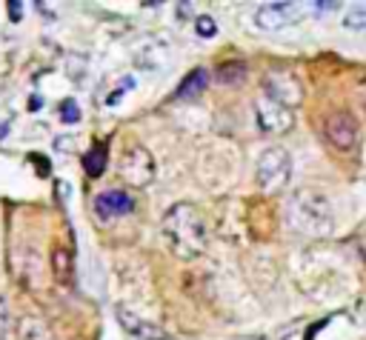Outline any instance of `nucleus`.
Wrapping results in <instances>:
<instances>
[{
  "mask_svg": "<svg viewBox=\"0 0 366 340\" xmlns=\"http://www.w3.org/2000/svg\"><path fill=\"white\" fill-rule=\"evenodd\" d=\"M6 320H9V309H6V300L0 297V334H3V329H6Z\"/></svg>",
  "mask_w": 366,
  "mask_h": 340,
  "instance_id": "6ab92c4d",
  "label": "nucleus"
},
{
  "mask_svg": "<svg viewBox=\"0 0 366 340\" xmlns=\"http://www.w3.org/2000/svg\"><path fill=\"white\" fill-rule=\"evenodd\" d=\"M323 134H326V140H329L335 149H343V151H346V149H352L355 140H357V123H355V117H352L349 111H335V114L326 117Z\"/></svg>",
  "mask_w": 366,
  "mask_h": 340,
  "instance_id": "6e6552de",
  "label": "nucleus"
},
{
  "mask_svg": "<svg viewBox=\"0 0 366 340\" xmlns=\"http://www.w3.org/2000/svg\"><path fill=\"white\" fill-rule=\"evenodd\" d=\"M254 117H257L260 131H266V134H286L295 126V111L269 97L254 100Z\"/></svg>",
  "mask_w": 366,
  "mask_h": 340,
  "instance_id": "0eeeda50",
  "label": "nucleus"
},
{
  "mask_svg": "<svg viewBox=\"0 0 366 340\" xmlns=\"http://www.w3.org/2000/svg\"><path fill=\"white\" fill-rule=\"evenodd\" d=\"M114 314H117L120 326H123L129 334L140 337V340H163V337H166V334H163V329H160L157 323L146 320L143 314L132 311V309H129V306H123V303H117V306H114Z\"/></svg>",
  "mask_w": 366,
  "mask_h": 340,
  "instance_id": "9d476101",
  "label": "nucleus"
},
{
  "mask_svg": "<svg viewBox=\"0 0 366 340\" xmlns=\"http://www.w3.org/2000/svg\"><path fill=\"white\" fill-rule=\"evenodd\" d=\"M83 166H86L89 174L97 177V174L106 169V143H94V146L89 149V154L83 157Z\"/></svg>",
  "mask_w": 366,
  "mask_h": 340,
  "instance_id": "2eb2a0df",
  "label": "nucleus"
},
{
  "mask_svg": "<svg viewBox=\"0 0 366 340\" xmlns=\"http://www.w3.org/2000/svg\"><path fill=\"white\" fill-rule=\"evenodd\" d=\"M206 83H209L206 69H194V71H189V74L180 80V86H177V97H194V94H200V91L206 89Z\"/></svg>",
  "mask_w": 366,
  "mask_h": 340,
  "instance_id": "9b49d317",
  "label": "nucleus"
},
{
  "mask_svg": "<svg viewBox=\"0 0 366 340\" xmlns=\"http://www.w3.org/2000/svg\"><path fill=\"white\" fill-rule=\"evenodd\" d=\"M120 177L129 186H137V189L149 186L154 180V160H152V154L143 146H129L120 154Z\"/></svg>",
  "mask_w": 366,
  "mask_h": 340,
  "instance_id": "39448f33",
  "label": "nucleus"
},
{
  "mask_svg": "<svg viewBox=\"0 0 366 340\" xmlns=\"http://www.w3.org/2000/svg\"><path fill=\"white\" fill-rule=\"evenodd\" d=\"M163 240L172 249L174 257L180 260H194L203 254L206 243H209V229L203 214L192 206V203H174L160 223Z\"/></svg>",
  "mask_w": 366,
  "mask_h": 340,
  "instance_id": "f257e3e1",
  "label": "nucleus"
},
{
  "mask_svg": "<svg viewBox=\"0 0 366 340\" xmlns=\"http://www.w3.org/2000/svg\"><path fill=\"white\" fill-rule=\"evenodd\" d=\"M303 6L300 3H263L254 11V26L263 31H280L300 20Z\"/></svg>",
  "mask_w": 366,
  "mask_h": 340,
  "instance_id": "423d86ee",
  "label": "nucleus"
},
{
  "mask_svg": "<svg viewBox=\"0 0 366 340\" xmlns=\"http://www.w3.org/2000/svg\"><path fill=\"white\" fill-rule=\"evenodd\" d=\"M129 211H134V200L123 189H106L94 197V214L100 220H114V217H123Z\"/></svg>",
  "mask_w": 366,
  "mask_h": 340,
  "instance_id": "1a4fd4ad",
  "label": "nucleus"
},
{
  "mask_svg": "<svg viewBox=\"0 0 366 340\" xmlns=\"http://www.w3.org/2000/svg\"><path fill=\"white\" fill-rule=\"evenodd\" d=\"M343 26L349 31H363L366 29V6H355L343 14Z\"/></svg>",
  "mask_w": 366,
  "mask_h": 340,
  "instance_id": "dca6fc26",
  "label": "nucleus"
},
{
  "mask_svg": "<svg viewBox=\"0 0 366 340\" xmlns=\"http://www.w3.org/2000/svg\"><path fill=\"white\" fill-rule=\"evenodd\" d=\"M315 9H317V11H335V9H337V3H317Z\"/></svg>",
  "mask_w": 366,
  "mask_h": 340,
  "instance_id": "aec40b11",
  "label": "nucleus"
},
{
  "mask_svg": "<svg viewBox=\"0 0 366 340\" xmlns=\"http://www.w3.org/2000/svg\"><path fill=\"white\" fill-rule=\"evenodd\" d=\"M260 86H263V97H269L286 109H295L303 103V86H300L297 74L289 69H269L263 74Z\"/></svg>",
  "mask_w": 366,
  "mask_h": 340,
  "instance_id": "20e7f679",
  "label": "nucleus"
},
{
  "mask_svg": "<svg viewBox=\"0 0 366 340\" xmlns=\"http://www.w3.org/2000/svg\"><path fill=\"white\" fill-rule=\"evenodd\" d=\"M214 77H217V83H223V86H240L243 77H246V66H243V63H223V66H217Z\"/></svg>",
  "mask_w": 366,
  "mask_h": 340,
  "instance_id": "4468645a",
  "label": "nucleus"
},
{
  "mask_svg": "<svg viewBox=\"0 0 366 340\" xmlns=\"http://www.w3.org/2000/svg\"><path fill=\"white\" fill-rule=\"evenodd\" d=\"M286 220L295 231L306 237H326L335 229L332 203L317 189H297L286 203Z\"/></svg>",
  "mask_w": 366,
  "mask_h": 340,
  "instance_id": "f03ea898",
  "label": "nucleus"
},
{
  "mask_svg": "<svg viewBox=\"0 0 366 340\" xmlns=\"http://www.w3.org/2000/svg\"><path fill=\"white\" fill-rule=\"evenodd\" d=\"M292 177V157L286 149L280 146H269L260 157H257V166H254V180L257 186L266 191V194H274L280 191Z\"/></svg>",
  "mask_w": 366,
  "mask_h": 340,
  "instance_id": "7ed1b4c3",
  "label": "nucleus"
},
{
  "mask_svg": "<svg viewBox=\"0 0 366 340\" xmlns=\"http://www.w3.org/2000/svg\"><path fill=\"white\" fill-rule=\"evenodd\" d=\"M51 271H54L57 283H69L71 280V254H69V249H63V246L51 249Z\"/></svg>",
  "mask_w": 366,
  "mask_h": 340,
  "instance_id": "f8f14e48",
  "label": "nucleus"
},
{
  "mask_svg": "<svg viewBox=\"0 0 366 340\" xmlns=\"http://www.w3.org/2000/svg\"><path fill=\"white\" fill-rule=\"evenodd\" d=\"M20 340H54L49 326L40 317H23L20 320Z\"/></svg>",
  "mask_w": 366,
  "mask_h": 340,
  "instance_id": "ddd939ff",
  "label": "nucleus"
},
{
  "mask_svg": "<svg viewBox=\"0 0 366 340\" xmlns=\"http://www.w3.org/2000/svg\"><path fill=\"white\" fill-rule=\"evenodd\" d=\"M60 120L63 123H77L80 120V106L74 100H63L60 103Z\"/></svg>",
  "mask_w": 366,
  "mask_h": 340,
  "instance_id": "a211bd4d",
  "label": "nucleus"
},
{
  "mask_svg": "<svg viewBox=\"0 0 366 340\" xmlns=\"http://www.w3.org/2000/svg\"><path fill=\"white\" fill-rule=\"evenodd\" d=\"M194 31H197L200 37H214V34H217V26H214V20H212L209 14H200V17L194 20Z\"/></svg>",
  "mask_w": 366,
  "mask_h": 340,
  "instance_id": "f3484780",
  "label": "nucleus"
}]
</instances>
